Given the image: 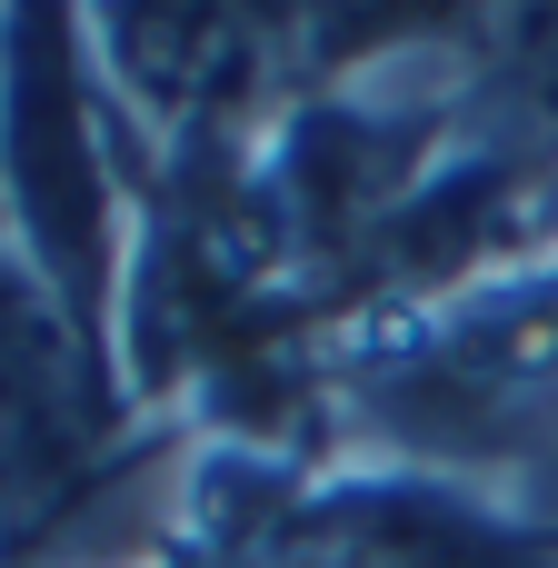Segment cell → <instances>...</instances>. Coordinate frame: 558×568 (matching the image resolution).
Returning a JSON list of instances; mask_svg holds the SVG:
<instances>
[{
	"label": "cell",
	"mask_w": 558,
	"mask_h": 568,
	"mask_svg": "<svg viewBox=\"0 0 558 568\" xmlns=\"http://www.w3.org/2000/svg\"><path fill=\"white\" fill-rule=\"evenodd\" d=\"M0 210H10L20 270L90 329L110 290V180H100L90 90H80V40L50 10L0 20Z\"/></svg>",
	"instance_id": "6da1fadb"
},
{
	"label": "cell",
	"mask_w": 558,
	"mask_h": 568,
	"mask_svg": "<svg viewBox=\"0 0 558 568\" xmlns=\"http://www.w3.org/2000/svg\"><path fill=\"white\" fill-rule=\"evenodd\" d=\"M90 449V339L80 320L0 250V519L50 499Z\"/></svg>",
	"instance_id": "7a4b0ae2"
}]
</instances>
